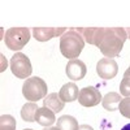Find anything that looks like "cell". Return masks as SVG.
I'll return each instance as SVG.
<instances>
[{"mask_svg":"<svg viewBox=\"0 0 130 130\" xmlns=\"http://www.w3.org/2000/svg\"><path fill=\"white\" fill-rule=\"evenodd\" d=\"M127 39L126 31L122 27H104L102 39L98 44V48L108 59L120 55L124 47V43Z\"/></svg>","mask_w":130,"mask_h":130,"instance_id":"obj_1","label":"cell"},{"mask_svg":"<svg viewBox=\"0 0 130 130\" xmlns=\"http://www.w3.org/2000/svg\"><path fill=\"white\" fill-rule=\"evenodd\" d=\"M85 47V40L78 31H75L74 27L68 29L67 32L60 37V52L64 57L74 60L81 55V52Z\"/></svg>","mask_w":130,"mask_h":130,"instance_id":"obj_2","label":"cell"},{"mask_svg":"<svg viewBox=\"0 0 130 130\" xmlns=\"http://www.w3.org/2000/svg\"><path fill=\"white\" fill-rule=\"evenodd\" d=\"M47 83L39 77H31L25 81L22 85V95L29 102L37 103L40 99H44L47 96Z\"/></svg>","mask_w":130,"mask_h":130,"instance_id":"obj_3","label":"cell"},{"mask_svg":"<svg viewBox=\"0 0 130 130\" xmlns=\"http://www.w3.org/2000/svg\"><path fill=\"white\" fill-rule=\"evenodd\" d=\"M30 40V30L27 27H10L7 30L4 42L5 46L12 51L22 50Z\"/></svg>","mask_w":130,"mask_h":130,"instance_id":"obj_4","label":"cell"},{"mask_svg":"<svg viewBox=\"0 0 130 130\" xmlns=\"http://www.w3.org/2000/svg\"><path fill=\"white\" fill-rule=\"evenodd\" d=\"M10 70L16 75V78L27 79L30 77V74L32 73V67H31L30 59L25 53L17 52L10 59Z\"/></svg>","mask_w":130,"mask_h":130,"instance_id":"obj_5","label":"cell"},{"mask_svg":"<svg viewBox=\"0 0 130 130\" xmlns=\"http://www.w3.org/2000/svg\"><path fill=\"white\" fill-rule=\"evenodd\" d=\"M103 99V96L100 94V91L89 86V87H83L79 90V95H78V102L82 107H95L98 105Z\"/></svg>","mask_w":130,"mask_h":130,"instance_id":"obj_6","label":"cell"},{"mask_svg":"<svg viewBox=\"0 0 130 130\" xmlns=\"http://www.w3.org/2000/svg\"><path fill=\"white\" fill-rule=\"evenodd\" d=\"M96 73L103 79H112L118 73V65L113 59L103 57L96 64Z\"/></svg>","mask_w":130,"mask_h":130,"instance_id":"obj_7","label":"cell"},{"mask_svg":"<svg viewBox=\"0 0 130 130\" xmlns=\"http://www.w3.org/2000/svg\"><path fill=\"white\" fill-rule=\"evenodd\" d=\"M65 73H67L68 78H70L72 81H81L85 78L86 73H87V68H86V64L83 61L74 59L67 64Z\"/></svg>","mask_w":130,"mask_h":130,"instance_id":"obj_8","label":"cell"},{"mask_svg":"<svg viewBox=\"0 0 130 130\" xmlns=\"http://www.w3.org/2000/svg\"><path fill=\"white\" fill-rule=\"evenodd\" d=\"M75 31H78L82 35L85 43H89V44H94L98 47L99 42L102 39L104 27H74Z\"/></svg>","mask_w":130,"mask_h":130,"instance_id":"obj_9","label":"cell"},{"mask_svg":"<svg viewBox=\"0 0 130 130\" xmlns=\"http://www.w3.org/2000/svg\"><path fill=\"white\" fill-rule=\"evenodd\" d=\"M59 95H60L61 100L64 103H70V102H74V100L78 99L79 91H78L77 85L73 83V82H69V83H65L60 89Z\"/></svg>","mask_w":130,"mask_h":130,"instance_id":"obj_10","label":"cell"},{"mask_svg":"<svg viewBox=\"0 0 130 130\" xmlns=\"http://www.w3.org/2000/svg\"><path fill=\"white\" fill-rule=\"evenodd\" d=\"M35 121L39 124V125H42V126H51V125H53L55 124V121H56V116H55V112H52L50 108H47V107H42V108H39L38 109V112H37V116H35Z\"/></svg>","mask_w":130,"mask_h":130,"instance_id":"obj_11","label":"cell"},{"mask_svg":"<svg viewBox=\"0 0 130 130\" xmlns=\"http://www.w3.org/2000/svg\"><path fill=\"white\" fill-rule=\"evenodd\" d=\"M64 105H65V103L61 100L60 95L56 94V92H51V94H48L44 98V99H43V107L50 108V109L52 112H55V113L62 111L64 109Z\"/></svg>","mask_w":130,"mask_h":130,"instance_id":"obj_12","label":"cell"},{"mask_svg":"<svg viewBox=\"0 0 130 130\" xmlns=\"http://www.w3.org/2000/svg\"><path fill=\"white\" fill-rule=\"evenodd\" d=\"M121 100H122V98L118 92H108L102 99V105L105 111L113 112L118 109V104H120Z\"/></svg>","mask_w":130,"mask_h":130,"instance_id":"obj_13","label":"cell"},{"mask_svg":"<svg viewBox=\"0 0 130 130\" xmlns=\"http://www.w3.org/2000/svg\"><path fill=\"white\" fill-rule=\"evenodd\" d=\"M32 35L39 42H47L52 38H56V27H34Z\"/></svg>","mask_w":130,"mask_h":130,"instance_id":"obj_14","label":"cell"},{"mask_svg":"<svg viewBox=\"0 0 130 130\" xmlns=\"http://www.w3.org/2000/svg\"><path fill=\"white\" fill-rule=\"evenodd\" d=\"M38 105L37 103H26L22 109H21V117H22V120L26 121V122H32L35 121V116H37V112H38Z\"/></svg>","mask_w":130,"mask_h":130,"instance_id":"obj_15","label":"cell"},{"mask_svg":"<svg viewBox=\"0 0 130 130\" xmlns=\"http://www.w3.org/2000/svg\"><path fill=\"white\" fill-rule=\"evenodd\" d=\"M57 127L60 130H78V122L74 117L72 116H61L60 118H57Z\"/></svg>","mask_w":130,"mask_h":130,"instance_id":"obj_16","label":"cell"},{"mask_svg":"<svg viewBox=\"0 0 130 130\" xmlns=\"http://www.w3.org/2000/svg\"><path fill=\"white\" fill-rule=\"evenodd\" d=\"M16 118L10 115H3L0 117V130H16Z\"/></svg>","mask_w":130,"mask_h":130,"instance_id":"obj_17","label":"cell"},{"mask_svg":"<svg viewBox=\"0 0 130 130\" xmlns=\"http://www.w3.org/2000/svg\"><path fill=\"white\" fill-rule=\"evenodd\" d=\"M118 111L124 117L130 118V98H122V100L118 104Z\"/></svg>","mask_w":130,"mask_h":130,"instance_id":"obj_18","label":"cell"},{"mask_svg":"<svg viewBox=\"0 0 130 130\" xmlns=\"http://www.w3.org/2000/svg\"><path fill=\"white\" fill-rule=\"evenodd\" d=\"M120 94L125 98H130V77H125L120 83Z\"/></svg>","mask_w":130,"mask_h":130,"instance_id":"obj_19","label":"cell"},{"mask_svg":"<svg viewBox=\"0 0 130 130\" xmlns=\"http://www.w3.org/2000/svg\"><path fill=\"white\" fill-rule=\"evenodd\" d=\"M5 69H7V60H5V57L2 55V69H0V70L4 72Z\"/></svg>","mask_w":130,"mask_h":130,"instance_id":"obj_20","label":"cell"},{"mask_svg":"<svg viewBox=\"0 0 130 130\" xmlns=\"http://www.w3.org/2000/svg\"><path fill=\"white\" fill-rule=\"evenodd\" d=\"M78 130H94V129H92L90 125H86V124H83V125H79Z\"/></svg>","mask_w":130,"mask_h":130,"instance_id":"obj_21","label":"cell"},{"mask_svg":"<svg viewBox=\"0 0 130 130\" xmlns=\"http://www.w3.org/2000/svg\"><path fill=\"white\" fill-rule=\"evenodd\" d=\"M43 130H60L57 126H50V127H44Z\"/></svg>","mask_w":130,"mask_h":130,"instance_id":"obj_22","label":"cell"},{"mask_svg":"<svg viewBox=\"0 0 130 130\" xmlns=\"http://www.w3.org/2000/svg\"><path fill=\"white\" fill-rule=\"evenodd\" d=\"M124 75H125V77H130V67L125 70V73H124Z\"/></svg>","mask_w":130,"mask_h":130,"instance_id":"obj_23","label":"cell"},{"mask_svg":"<svg viewBox=\"0 0 130 130\" xmlns=\"http://www.w3.org/2000/svg\"><path fill=\"white\" fill-rule=\"evenodd\" d=\"M125 31H126V35H127V38L130 39V27H127V29H125Z\"/></svg>","mask_w":130,"mask_h":130,"instance_id":"obj_24","label":"cell"},{"mask_svg":"<svg viewBox=\"0 0 130 130\" xmlns=\"http://www.w3.org/2000/svg\"><path fill=\"white\" fill-rule=\"evenodd\" d=\"M121 130H130V124H127V125H125Z\"/></svg>","mask_w":130,"mask_h":130,"instance_id":"obj_25","label":"cell"},{"mask_svg":"<svg viewBox=\"0 0 130 130\" xmlns=\"http://www.w3.org/2000/svg\"><path fill=\"white\" fill-rule=\"evenodd\" d=\"M24 130H32V129H24Z\"/></svg>","mask_w":130,"mask_h":130,"instance_id":"obj_26","label":"cell"}]
</instances>
